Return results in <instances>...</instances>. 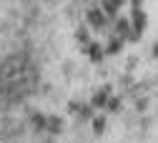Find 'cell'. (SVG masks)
<instances>
[{
  "instance_id": "1",
  "label": "cell",
  "mask_w": 158,
  "mask_h": 143,
  "mask_svg": "<svg viewBox=\"0 0 158 143\" xmlns=\"http://www.w3.org/2000/svg\"><path fill=\"white\" fill-rule=\"evenodd\" d=\"M85 18H88V23L95 28V30H103V25H106V13L101 10V8H90L88 13H85Z\"/></svg>"
},
{
  "instance_id": "2",
  "label": "cell",
  "mask_w": 158,
  "mask_h": 143,
  "mask_svg": "<svg viewBox=\"0 0 158 143\" xmlns=\"http://www.w3.org/2000/svg\"><path fill=\"white\" fill-rule=\"evenodd\" d=\"M123 3H126V0H103V13L106 15H110V18H115L118 15V10H121L123 8Z\"/></svg>"
},
{
  "instance_id": "3",
  "label": "cell",
  "mask_w": 158,
  "mask_h": 143,
  "mask_svg": "<svg viewBox=\"0 0 158 143\" xmlns=\"http://www.w3.org/2000/svg\"><path fill=\"white\" fill-rule=\"evenodd\" d=\"M108 98H110V88H103V90H98L95 95H93V108H106V103H108Z\"/></svg>"
},
{
  "instance_id": "4",
  "label": "cell",
  "mask_w": 158,
  "mask_h": 143,
  "mask_svg": "<svg viewBox=\"0 0 158 143\" xmlns=\"http://www.w3.org/2000/svg\"><path fill=\"white\" fill-rule=\"evenodd\" d=\"M45 131H50V133H60V131H63V120L58 118V116L45 118Z\"/></svg>"
},
{
  "instance_id": "5",
  "label": "cell",
  "mask_w": 158,
  "mask_h": 143,
  "mask_svg": "<svg viewBox=\"0 0 158 143\" xmlns=\"http://www.w3.org/2000/svg\"><path fill=\"white\" fill-rule=\"evenodd\" d=\"M103 48L101 45H98V43H88V58L90 60H95V63H98V60H103Z\"/></svg>"
},
{
  "instance_id": "6",
  "label": "cell",
  "mask_w": 158,
  "mask_h": 143,
  "mask_svg": "<svg viewBox=\"0 0 158 143\" xmlns=\"http://www.w3.org/2000/svg\"><path fill=\"white\" fill-rule=\"evenodd\" d=\"M121 50H123V38H113L110 43H108V48H106V53H110V55L121 53Z\"/></svg>"
},
{
  "instance_id": "7",
  "label": "cell",
  "mask_w": 158,
  "mask_h": 143,
  "mask_svg": "<svg viewBox=\"0 0 158 143\" xmlns=\"http://www.w3.org/2000/svg\"><path fill=\"white\" fill-rule=\"evenodd\" d=\"M103 131H106V118H95V120H93V133L101 136Z\"/></svg>"
},
{
  "instance_id": "8",
  "label": "cell",
  "mask_w": 158,
  "mask_h": 143,
  "mask_svg": "<svg viewBox=\"0 0 158 143\" xmlns=\"http://www.w3.org/2000/svg\"><path fill=\"white\" fill-rule=\"evenodd\" d=\"M33 123H35V128H43V131H45V116L35 113V116H33Z\"/></svg>"
},
{
  "instance_id": "9",
  "label": "cell",
  "mask_w": 158,
  "mask_h": 143,
  "mask_svg": "<svg viewBox=\"0 0 158 143\" xmlns=\"http://www.w3.org/2000/svg\"><path fill=\"white\" fill-rule=\"evenodd\" d=\"M75 38H78V40H83V43H88V40H90V35H88V28H78Z\"/></svg>"
},
{
  "instance_id": "10",
  "label": "cell",
  "mask_w": 158,
  "mask_h": 143,
  "mask_svg": "<svg viewBox=\"0 0 158 143\" xmlns=\"http://www.w3.org/2000/svg\"><path fill=\"white\" fill-rule=\"evenodd\" d=\"M106 106H108V108H110L113 113H118V108H121V100H115V98L110 100V98H108V103H106Z\"/></svg>"
}]
</instances>
